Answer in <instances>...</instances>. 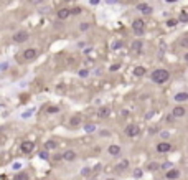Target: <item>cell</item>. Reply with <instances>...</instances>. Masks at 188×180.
I'll return each mask as SVG.
<instances>
[{
	"mask_svg": "<svg viewBox=\"0 0 188 180\" xmlns=\"http://www.w3.org/2000/svg\"><path fill=\"white\" fill-rule=\"evenodd\" d=\"M150 79L154 81V83H157V84H163V83H167V81L170 79V71H167V69H163V68L155 69V71H152Z\"/></svg>",
	"mask_w": 188,
	"mask_h": 180,
	"instance_id": "cell-1",
	"label": "cell"
},
{
	"mask_svg": "<svg viewBox=\"0 0 188 180\" xmlns=\"http://www.w3.org/2000/svg\"><path fill=\"white\" fill-rule=\"evenodd\" d=\"M144 28H145V22L142 18H137L132 22V32L137 35V37H142L144 35Z\"/></svg>",
	"mask_w": 188,
	"mask_h": 180,
	"instance_id": "cell-2",
	"label": "cell"
},
{
	"mask_svg": "<svg viewBox=\"0 0 188 180\" xmlns=\"http://www.w3.org/2000/svg\"><path fill=\"white\" fill-rule=\"evenodd\" d=\"M28 38H30V33L25 32V30L15 32V33H13V37H12V40H13L15 43H25Z\"/></svg>",
	"mask_w": 188,
	"mask_h": 180,
	"instance_id": "cell-3",
	"label": "cell"
},
{
	"mask_svg": "<svg viewBox=\"0 0 188 180\" xmlns=\"http://www.w3.org/2000/svg\"><path fill=\"white\" fill-rule=\"evenodd\" d=\"M23 60L25 61H33V60H37L38 58V50H35V48H27L25 51H23Z\"/></svg>",
	"mask_w": 188,
	"mask_h": 180,
	"instance_id": "cell-4",
	"label": "cell"
},
{
	"mask_svg": "<svg viewBox=\"0 0 188 180\" xmlns=\"http://www.w3.org/2000/svg\"><path fill=\"white\" fill-rule=\"evenodd\" d=\"M140 134V127L139 124H129L126 127V136L127 137H137Z\"/></svg>",
	"mask_w": 188,
	"mask_h": 180,
	"instance_id": "cell-5",
	"label": "cell"
},
{
	"mask_svg": "<svg viewBox=\"0 0 188 180\" xmlns=\"http://www.w3.org/2000/svg\"><path fill=\"white\" fill-rule=\"evenodd\" d=\"M33 149H35V142L33 141H23L20 144V150L23 154H32Z\"/></svg>",
	"mask_w": 188,
	"mask_h": 180,
	"instance_id": "cell-6",
	"label": "cell"
},
{
	"mask_svg": "<svg viewBox=\"0 0 188 180\" xmlns=\"http://www.w3.org/2000/svg\"><path fill=\"white\" fill-rule=\"evenodd\" d=\"M76 157H78V155H76V152H74V150H71V149L64 150L63 155H61V159L66 160V162H73V160H76Z\"/></svg>",
	"mask_w": 188,
	"mask_h": 180,
	"instance_id": "cell-7",
	"label": "cell"
},
{
	"mask_svg": "<svg viewBox=\"0 0 188 180\" xmlns=\"http://www.w3.org/2000/svg\"><path fill=\"white\" fill-rule=\"evenodd\" d=\"M155 149H157V152L165 154V152H170V150H172V146H170L168 142H165V141H163V142H158Z\"/></svg>",
	"mask_w": 188,
	"mask_h": 180,
	"instance_id": "cell-8",
	"label": "cell"
},
{
	"mask_svg": "<svg viewBox=\"0 0 188 180\" xmlns=\"http://www.w3.org/2000/svg\"><path fill=\"white\" fill-rule=\"evenodd\" d=\"M137 10L140 12V13H144V15H150L154 8H152V5H149V3H139Z\"/></svg>",
	"mask_w": 188,
	"mask_h": 180,
	"instance_id": "cell-9",
	"label": "cell"
},
{
	"mask_svg": "<svg viewBox=\"0 0 188 180\" xmlns=\"http://www.w3.org/2000/svg\"><path fill=\"white\" fill-rule=\"evenodd\" d=\"M186 114V109L183 106H175L173 111H172V116L173 118H183V116Z\"/></svg>",
	"mask_w": 188,
	"mask_h": 180,
	"instance_id": "cell-10",
	"label": "cell"
},
{
	"mask_svg": "<svg viewBox=\"0 0 188 180\" xmlns=\"http://www.w3.org/2000/svg\"><path fill=\"white\" fill-rule=\"evenodd\" d=\"M69 15H71V13H69V8H66V7L60 8V10H58V13H56V17H58L60 20H68Z\"/></svg>",
	"mask_w": 188,
	"mask_h": 180,
	"instance_id": "cell-11",
	"label": "cell"
},
{
	"mask_svg": "<svg viewBox=\"0 0 188 180\" xmlns=\"http://www.w3.org/2000/svg\"><path fill=\"white\" fill-rule=\"evenodd\" d=\"M165 177H167L168 180H175V178L180 177V170H178V169H170V170L165 172Z\"/></svg>",
	"mask_w": 188,
	"mask_h": 180,
	"instance_id": "cell-12",
	"label": "cell"
},
{
	"mask_svg": "<svg viewBox=\"0 0 188 180\" xmlns=\"http://www.w3.org/2000/svg\"><path fill=\"white\" fill-rule=\"evenodd\" d=\"M127 169H129V160H127V159L121 160L119 164L116 165V170H117V172H124V170H127Z\"/></svg>",
	"mask_w": 188,
	"mask_h": 180,
	"instance_id": "cell-13",
	"label": "cell"
},
{
	"mask_svg": "<svg viewBox=\"0 0 188 180\" xmlns=\"http://www.w3.org/2000/svg\"><path fill=\"white\" fill-rule=\"evenodd\" d=\"M107 152H109V155H112V157H117V155L121 154V147L116 146V144H114V146H109L107 147Z\"/></svg>",
	"mask_w": 188,
	"mask_h": 180,
	"instance_id": "cell-14",
	"label": "cell"
},
{
	"mask_svg": "<svg viewBox=\"0 0 188 180\" xmlns=\"http://www.w3.org/2000/svg\"><path fill=\"white\" fill-rule=\"evenodd\" d=\"M173 99L177 102H185V101H188V92H185V91L183 92H177Z\"/></svg>",
	"mask_w": 188,
	"mask_h": 180,
	"instance_id": "cell-15",
	"label": "cell"
},
{
	"mask_svg": "<svg viewBox=\"0 0 188 180\" xmlns=\"http://www.w3.org/2000/svg\"><path fill=\"white\" fill-rule=\"evenodd\" d=\"M109 114H111V109H109L107 106H104V108H101V109H99V111H97V116H99V118H101V119L107 118Z\"/></svg>",
	"mask_w": 188,
	"mask_h": 180,
	"instance_id": "cell-16",
	"label": "cell"
},
{
	"mask_svg": "<svg viewBox=\"0 0 188 180\" xmlns=\"http://www.w3.org/2000/svg\"><path fill=\"white\" fill-rule=\"evenodd\" d=\"M45 149L46 150H55V149H58V142L56 141H46L45 142Z\"/></svg>",
	"mask_w": 188,
	"mask_h": 180,
	"instance_id": "cell-17",
	"label": "cell"
},
{
	"mask_svg": "<svg viewBox=\"0 0 188 180\" xmlns=\"http://www.w3.org/2000/svg\"><path fill=\"white\" fill-rule=\"evenodd\" d=\"M142 48H144V43L140 42V40H134L132 42V50L134 51H142Z\"/></svg>",
	"mask_w": 188,
	"mask_h": 180,
	"instance_id": "cell-18",
	"label": "cell"
},
{
	"mask_svg": "<svg viewBox=\"0 0 188 180\" xmlns=\"http://www.w3.org/2000/svg\"><path fill=\"white\" fill-rule=\"evenodd\" d=\"M13 180H30V175H28L27 172H18V173L13 177Z\"/></svg>",
	"mask_w": 188,
	"mask_h": 180,
	"instance_id": "cell-19",
	"label": "cell"
},
{
	"mask_svg": "<svg viewBox=\"0 0 188 180\" xmlns=\"http://www.w3.org/2000/svg\"><path fill=\"white\" fill-rule=\"evenodd\" d=\"M145 73H147V69L144 66H136L134 68V74H136V76H144Z\"/></svg>",
	"mask_w": 188,
	"mask_h": 180,
	"instance_id": "cell-20",
	"label": "cell"
},
{
	"mask_svg": "<svg viewBox=\"0 0 188 180\" xmlns=\"http://www.w3.org/2000/svg\"><path fill=\"white\" fill-rule=\"evenodd\" d=\"M69 124H71L73 127H78L81 124V118H79V116H74V118L69 119Z\"/></svg>",
	"mask_w": 188,
	"mask_h": 180,
	"instance_id": "cell-21",
	"label": "cell"
},
{
	"mask_svg": "<svg viewBox=\"0 0 188 180\" xmlns=\"http://www.w3.org/2000/svg\"><path fill=\"white\" fill-rule=\"evenodd\" d=\"M147 169H149L150 172H155V170L160 169V164H157V162H150V164L147 165Z\"/></svg>",
	"mask_w": 188,
	"mask_h": 180,
	"instance_id": "cell-22",
	"label": "cell"
},
{
	"mask_svg": "<svg viewBox=\"0 0 188 180\" xmlns=\"http://www.w3.org/2000/svg\"><path fill=\"white\" fill-rule=\"evenodd\" d=\"M46 112L48 114H56V112H60V108L58 106H48L46 108Z\"/></svg>",
	"mask_w": 188,
	"mask_h": 180,
	"instance_id": "cell-23",
	"label": "cell"
},
{
	"mask_svg": "<svg viewBox=\"0 0 188 180\" xmlns=\"http://www.w3.org/2000/svg\"><path fill=\"white\" fill-rule=\"evenodd\" d=\"M160 169L170 170V169H173V164H172V162H163V164H160Z\"/></svg>",
	"mask_w": 188,
	"mask_h": 180,
	"instance_id": "cell-24",
	"label": "cell"
},
{
	"mask_svg": "<svg viewBox=\"0 0 188 180\" xmlns=\"http://www.w3.org/2000/svg\"><path fill=\"white\" fill-rule=\"evenodd\" d=\"M89 28H91V23H87V22H84V23H81V25H79V30L81 32H87Z\"/></svg>",
	"mask_w": 188,
	"mask_h": 180,
	"instance_id": "cell-25",
	"label": "cell"
},
{
	"mask_svg": "<svg viewBox=\"0 0 188 180\" xmlns=\"http://www.w3.org/2000/svg\"><path fill=\"white\" fill-rule=\"evenodd\" d=\"M132 175H134V178H140V177L144 175V170H142V169H136Z\"/></svg>",
	"mask_w": 188,
	"mask_h": 180,
	"instance_id": "cell-26",
	"label": "cell"
},
{
	"mask_svg": "<svg viewBox=\"0 0 188 180\" xmlns=\"http://www.w3.org/2000/svg\"><path fill=\"white\" fill-rule=\"evenodd\" d=\"M180 46H181V48H188V37L180 40Z\"/></svg>",
	"mask_w": 188,
	"mask_h": 180,
	"instance_id": "cell-27",
	"label": "cell"
},
{
	"mask_svg": "<svg viewBox=\"0 0 188 180\" xmlns=\"http://www.w3.org/2000/svg\"><path fill=\"white\" fill-rule=\"evenodd\" d=\"M81 12H83V10H81L79 7H74V8H71V10H69V13H71V15H79Z\"/></svg>",
	"mask_w": 188,
	"mask_h": 180,
	"instance_id": "cell-28",
	"label": "cell"
},
{
	"mask_svg": "<svg viewBox=\"0 0 188 180\" xmlns=\"http://www.w3.org/2000/svg\"><path fill=\"white\" fill-rule=\"evenodd\" d=\"M94 129H96V126H94V124H87V126H84V131H86V132H92Z\"/></svg>",
	"mask_w": 188,
	"mask_h": 180,
	"instance_id": "cell-29",
	"label": "cell"
},
{
	"mask_svg": "<svg viewBox=\"0 0 188 180\" xmlns=\"http://www.w3.org/2000/svg\"><path fill=\"white\" fill-rule=\"evenodd\" d=\"M180 20H181V22H188V12H181Z\"/></svg>",
	"mask_w": 188,
	"mask_h": 180,
	"instance_id": "cell-30",
	"label": "cell"
},
{
	"mask_svg": "<svg viewBox=\"0 0 188 180\" xmlns=\"http://www.w3.org/2000/svg\"><path fill=\"white\" fill-rule=\"evenodd\" d=\"M28 2H30L32 5H42L45 0H28Z\"/></svg>",
	"mask_w": 188,
	"mask_h": 180,
	"instance_id": "cell-31",
	"label": "cell"
},
{
	"mask_svg": "<svg viewBox=\"0 0 188 180\" xmlns=\"http://www.w3.org/2000/svg\"><path fill=\"white\" fill-rule=\"evenodd\" d=\"M87 74H89V71H87V68H86V69H81V71H79V76H81V78L87 76Z\"/></svg>",
	"mask_w": 188,
	"mask_h": 180,
	"instance_id": "cell-32",
	"label": "cell"
},
{
	"mask_svg": "<svg viewBox=\"0 0 188 180\" xmlns=\"http://www.w3.org/2000/svg\"><path fill=\"white\" fill-rule=\"evenodd\" d=\"M32 112H33V109H30V111H27V112H23V114H22V118H30Z\"/></svg>",
	"mask_w": 188,
	"mask_h": 180,
	"instance_id": "cell-33",
	"label": "cell"
},
{
	"mask_svg": "<svg viewBox=\"0 0 188 180\" xmlns=\"http://www.w3.org/2000/svg\"><path fill=\"white\" fill-rule=\"evenodd\" d=\"M99 136H104V137H109V131H99Z\"/></svg>",
	"mask_w": 188,
	"mask_h": 180,
	"instance_id": "cell-34",
	"label": "cell"
},
{
	"mask_svg": "<svg viewBox=\"0 0 188 180\" xmlns=\"http://www.w3.org/2000/svg\"><path fill=\"white\" fill-rule=\"evenodd\" d=\"M119 68H121V65H119V63H116V65L111 66V71H116V69H119Z\"/></svg>",
	"mask_w": 188,
	"mask_h": 180,
	"instance_id": "cell-35",
	"label": "cell"
},
{
	"mask_svg": "<svg viewBox=\"0 0 188 180\" xmlns=\"http://www.w3.org/2000/svg\"><path fill=\"white\" fill-rule=\"evenodd\" d=\"M167 25H168V27H173V25H177V20H168V22H167Z\"/></svg>",
	"mask_w": 188,
	"mask_h": 180,
	"instance_id": "cell-36",
	"label": "cell"
},
{
	"mask_svg": "<svg viewBox=\"0 0 188 180\" xmlns=\"http://www.w3.org/2000/svg\"><path fill=\"white\" fill-rule=\"evenodd\" d=\"M12 167H13V169H15V170H18V169H20V167H22V164H20V162H15V164H13V165H12Z\"/></svg>",
	"mask_w": 188,
	"mask_h": 180,
	"instance_id": "cell-37",
	"label": "cell"
},
{
	"mask_svg": "<svg viewBox=\"0 0 188 180\" xmlns=\"http://www.w3.org/2000/svg\"><path fill=\"white\" fill-rule=\"evenodd\" d=\"M40 157H42V159H48V152H40Z\"/></svg>",
	"mask_w": 188,
	"mask_h": 180,
	"instance_id": "cell-38",
	"label": "cell"
},
{
	"mask_svg": "<svg viewBox=\"0 0 188 180\" xmlns=\"http://www.w3.org/2000/svg\"><path fill=\"white\" fill-rule=\"evenodd\" d=\"M81 173H83V175H87V173H89V169H83V170H81Z\"/></svg>",
	"mask_w": 188,
	"mask_h": 180,
	"instance_id": "cell-39",
	"label": "cell"
},
{
	"mask_svg": "<svg viewBox=\"0 0 188 180\" xmlns=\"http://www.w3.org/2000/svg\"><path fill=\"white\" fill-rule=\"evenodd\" d=\"M160 137H163V139H167V137H168V132H162V134H160Z\"/></svg>",
	"mask_w": 188,
	"mask_h": 180,
	"instance_id": "cell-40",
	"label": "cell"
},
{
	"mask_svg": "<svg viewBox=\"0 0 188 180\" xmlns=\"http://www.w3.org/2000/svg\"><path fill=\"white\" fill-rule=\"evenodd\" d=\"M8 65H7V63H3V65H0V69H5V68H7Z\"/></svg>",
	"mask_w": 188,
	"mask_h": 180,
	"instance_id": "cell-41",
	"label": "cell"
},
{
	"mask_svg": "<svg viewBox=\"0 0 188 180\" xmlns=\"http://www.w3.org/2000/svg\"><path fill=\"white\" fill-rule=\"evenodd\" d=\"M99 2V0H91V3H97Z\"/></svg>",
	"mask_w": 188,
	"mask_h": 180,
	"instance_id": "cell-42",
	"label": "cell"
},
{
	"mask_svg": "<svg viewBox=\"0 0 188 180\" xmlns=\"http://www.w3.org/2000/svg\"><path fill=\"white\" fill-rule=\"evenodd\" d=\"M167 2H168V3H172V2H177V0H167Z\"/></svg>",
	"mask_w": 188,
	"mask_h": 180,
	"instance_id": "cell-43",
	"label": "cell"
},
{
	"mask_svg": "<svg viewBox=\"0 0 188 180\" xmlns=\"http://www.w3.org/2000/svg\"><path fill=\"white\" fill-rule=\"evenodd\" d=\"M185 60H186V61H188V53H186V55H185Z\"/></svg>",
	"mask_w": 188,
	"mask_h": 180,
	"instance_id": "cell-44",
	"label": "cell"
},
{
	"mask_svg": "<svg viewBox=\"0 0 188 180\" xmlns=\"http://www.w3.org/2000/svg\"><path fill=\"white\" fill-rule=\"evenodd\" d=\"M64 2H73V0H64Z\"/></svg>",
	"mask_w": 188,
	"mask_h": 180,
	"instance_id": "cell-45",
	"label": "cell"
}]
</instances>
